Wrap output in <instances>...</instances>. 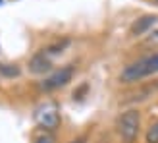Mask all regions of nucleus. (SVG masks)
Masks as SVG:
<instances>
[{"instance_id": "nucleus-12", "label": "nucleus", "mask_w": 158, "mask_h": 143, "mask_svg": "<svg viewBox=\"0 0 158 143\" xmlns=\"http://www.w3.org/2000/svg\"><path fill=\"white\" fill-rule=\"evenodd\" d=\"M102 143H104V141H102ZM106 143H108V141H106Z\"/></svg>"}, {"instance_id": "nucleus-4", "label": "nucleus", "mask_w": 158, "mask_h": 143, "mask_svg": "<svg viewBox=\"0 0 158 143\" xmlns=\"http://www.w3.org/2000/svg\"><path fill=\"white\" fill-rule=\"evenodd\" d=\"M72 77H73V66H64V68L56 70L54 74H50L41 83V87L44 91H56V89H60V87L68 85L69 81H72Z\"/></svg>"}, {"instance_id": "nucleus-10", "label": "nucleus", "mask_w": 158, "mask_h": 143, "mask_svg": "<svg viewBox=\"0 0 158 143\" xmlns=\"http://www.w3.org/2000/svg\"><path fill=\"white\" fill-rule=\"evenodd\" d=\"M69 143H83V139H75V141H69Z\"/></svg>"}, {"instance_id": "nucleus-5", "label": "nucleus", "mask_w": 158, "mask_h": 143, "mask_svg": "<svg viewBox=\"0 0 158 143\" xmlns=\"http://www.w3.org/2000/svg\"><path fill=\"white\" fill-rule=\"evenodd\" d=\"M156 18H158V15H143L141 20H137V21L131 25V35H135V37H143V35L147 33V29L156 21Z\"/></svg>"}, {"instance_id": "nucleus-11", "label": "nucleus", "mask_w": 158, "mask_h": 143, "mask_svg": "<svg viewBox=\"0 0 158 143\" xmlns=\"http://www.w3.org/2000/svg\"><path fill=\"white\" fill-rule=\"evenodd\" d=\"M0 4H2V0H0Z\"/></svg>"}, {"instance_id": "nucleus-2", "label": "nucleus", "mask_w": 158, "mask_h": 143, "mask_svg": "<svg viewBox=\"0 0 158 143\" xmlns=\"http://www.w3.org/2000/svg\"><path fill=\"white\" fill-rule=\"evenodd\" d=\"M139 128H141V114L137 110H127V112H123L116 122L118 136L122 137L123 143H135V139L139 136Z\"/></svg>"}, {"instance_id": "nucleus-3", "label": "nucleus", "mask_w": 158, "mask_h": 143, "mask_svg": "<svg viewBox=\"0 0 158 143\" xmlns=\"http://www.w3.org/2000/svg\"><path fill=\"white\" fill-rule=\"evenodd\" d=\"M35 122L46 132H54L60 126V108L54 101L41 102L35 108Z\"/></svg>"}, {"instance_id": "nucleus-9", "label": "nucleus", "mask_w": 158, "mask_h": 143, "mask_svg": "<svg viewBox=\"0 0 158 143\" xmlns=\"http://www.w3.org/2000/svg\"><path fill=\"white\" fill-rule=\"evenodd\" d=\"M35 143H56V137L50 136V133H43L35 139Z\"/></svg>"}, {"instance_id": "nucleus-7", "label": "nucleus", "mask_w": 158, "mask_h": 143, "mask_svg": "<svg viewBox=\"0 0 158 143\" xmlns=\"http://www.w3.org/2000/svg\"><path fill=\"white\" fill-rule=\"evenodd\" d=\"M143 37H145V45L147 46H158V18H156V21L152 25L147 29V33Z\"/></svg>"}, {"instance_id": "nucleus-1", "label": "nucleus", "mask_w": 158, "mask_h": 143, "mask_svg": "<svg viewBox=\"0 0 158 143\" xmlns=\"http://www.w3.org/2000/svg\"><path fill=\"white\" fill-rule=\"evenodd\" d=\"M154 74H158V52L129 64L120 74V79L123 83H133V81H141L143 77L154 76Z\"/></svg>"}, {"instance_id": "nucleus-8", "label": "nucleus", "mask_w": 158, "mask_h": 143, "mask_svg": "<svg viewBox=\"0 0 158 143\" xmlns=\"http://www.w3.org/2000/svg\"><path fill=\"white\" fill-rule=\"evenodd\" d=\"M145 139H147V143H158V118L148 124V130H147Z\"/></svg>"}, {"instance_id": "nucleus-6", "label": "nucleus", "mask_w": 158, "mask_h": 143, "mask_svg": "<svg viewBox=\"0 0 158 143\" xmlns=\"http://www.w3.org/2000/svg\"><path fill=\"white\" fill-rule=\"evenodd\" d=\"M31 72L33 74H44V72H48L50 70V60H48V56L43 52V54H37V56L31 60Z\"/></svg>"}]
</instances>
